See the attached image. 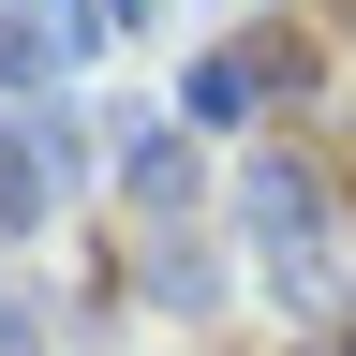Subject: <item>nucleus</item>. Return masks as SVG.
Returning a JSON list of instances; mask_svg holds the SVG:
<instances>
[{
    "label": "nucleus",
    "instance_id": "nucleus-1",
    "mask_svg": "<svg viewBox=\"0 0 356 356\" xmlns=\"http://www.w3.org/2000/svg\"><path fill=\"white\" fill-rule=\"evenodd\" d=\"M252 238H267V267H282V297H327L341 282V222H327V193H312V163H267L252 178Z\"/></svg>",
    "mask_w": 356,
    "mask_h": 356
},
{
    "label": "nucleus",
    "instance_id": "nucleus-6",
    "mask_svg": "<svg viewBox=\"0 0 356 356\" xmlns=\"http://www.w3.org/2000/svg\"><path fill=\"white\" fill-rule=\"evenodd\" d=\"M0 356H30V327H15V297H0Z\"/></svg>",
    "mask_w": 356,
    "mask_h": 356
},
{
    "label": "nucleus",
    "instance_id": "nucleus-4",
    "mask_svg": "<svg viewBox=\"0 0 356 356\" xmlns=\"http://www.w3.org/2000/svg\"><path fill=\"white\" fill-rule=\"evenodd\" d=\"M134 193L178 208V193H193V149H178V134H149V149H134Z\"/></svg>",
    "mask_w": 356,
    "mask_h": 356
},
{
    "label": "nucleus",
    "instance_id": "nucleus-3",
    "mask_svg": "<svg viewBox=\"0 0 356 356\" xmlns=\"http://www.w3.org/2000/svg\"><path fill=\"white\" fill-rule=\"evenodd\" d=\"M15 222H44V134L0 119V238H15Z\"/></svg>",
    "mask_w": 356,
    "mask_h": 356
},
{
    "label": "nucleus",
    "instance_id": "nucleus-2",
    "mask_svg": "<svg viewBox=\"0 0 356 356\" xmlns=\"http://www.w3.org/2000/svg\"><path fill=\"white\" fill-rule=\"evenodd\" d=\"M267 89H297V44H282V30H252V44H222V60H193V119H252Z\"/></svg>",
    "mask_w": 356,
    "mask_h": 356
},
{
    "label": "nucleus",
    "instance_id": "nucleus-5",
    "mask_svg": "<svg viewBox=\"0 0 356 356\" xmlns=\"http://www.w3.org/2000/svg\"><path fill=\"white\" fill-rule=\"evenodd\" d=\"M15 74H44V60H30V15L0 0V89H15Z\"/></svg>",
    "mask_w": 356,
    "mask_h": 356
}]
</instances>
